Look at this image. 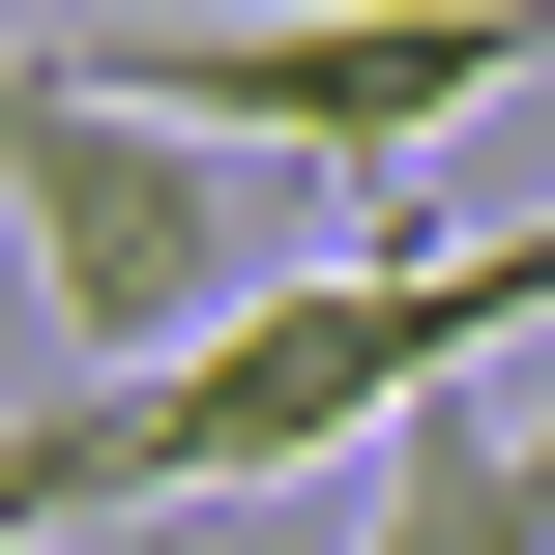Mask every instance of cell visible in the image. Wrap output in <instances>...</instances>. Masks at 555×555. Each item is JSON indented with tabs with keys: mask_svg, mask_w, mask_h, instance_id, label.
<instances>
[{
	"mask_svg": "<svg viewBox=\"0 0 555 555\" xmlns=\"http://www.w3.org/2000/svg\"><path fill=\"white\" fill-rule=\"evenodd\" d=\"M555 351V234H351V263H293V293H234L205 351H146V498H263V468H380L439 380H498Z\"/></svg>",
	"mask_w": 555,
	"mask_h": 555,
	"instance_id": "7a4b0ae2",
	"label": "cell"
},
{
	"mask_svg": "<svg viewBox=\"0 0 555 555\" xmlns=\"http://www.w3.org/2000/svg\"><path fill=\"white\" fill-rule=\"evenodd\" d=\"M146 117L322 176V205H410V146H468L498 88H555V0H176V29H88Z\"/></svg>",
	"mask_w": 555,
	"mask_h": 555,
	"instance_id": "3957f363",
	"label": "cell"
},
{
	"mask_svg": "<svg viewBox=\"0 0 555 555\" xmlns=\"http://www.w3.org/2000/svg\"><path fill=\"white\" fill-rule=\"evenodd\" d=\"M351 555H555V351L439 380V410L380 439V527H351Z\"/></svg>",
	"mask_w": 555,
	"mask_h": 555,
	"instance_id": "277c9868",
	"label": "cell"
},
{
	"mask_svg": "<svg viewBox=\"0 0 555 555\" xmlns=\"http://www.w3.org/2000/svg\"><path fill=\"white\" fill-rule=\"evenodd\" d=\"M0 234H29L59 351H88V380H146V351H205L234 293H293V263L410 234V205H322V176H263V146H205V117H146L88 29H0Z\"/></svg>",
	"mask_w": 555,
	"mask_h": 555,
	"instance_id": "6da1fadb",
	"label": "cell"
}]
</instances>
